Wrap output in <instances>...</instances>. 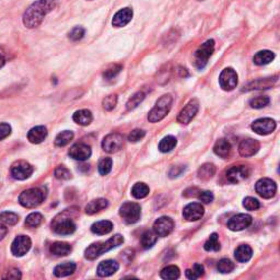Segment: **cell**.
Instances as JSON below:
<instances>
[{
  "label": "cell",
  "instance_id": "6da1fadb",
  "mask_svg": "<svg viewBox=\"0 0 280 280\" xmlns=\"http://www.w3.org/2000/svg\"><path fill=\"white\" fill-rule=\"evenodd\" d=\"M59 0H39L26 9L23 14V23L29 29H34L39 26L45 15L55 9Z\"/></svg>",
  "mask_w": 280,
  "mask_h": 280
},
{
  "label": "cell",
  "instance_id": "7a4b0ae2",
  "mask_svg": "<svg viewBox=\"0 0 280 280\" xmlns=\"http://www.w3.org/2000/svg\"><path fill=\"white\" fill-rule=\"evenodd\" d=\"M124 243V237L120 234H115L114 236L111 237L107 242H98L93 243V244L87 247L86 252H84V256L87 260H96L99 256H101L104 253H107L113 248L121 245Z\"/></svg>",
  "mask_w": 280,
  "mask_h": 280
},
{
  "label": "cell",
  "instance_id": "3957f363",
  "mask_svg": "<svg viewBox=\"0 0 280 280\" xmlns=\"http://www.w3.org/2000/svg\"><path fill=\"white\" fill-rule=\"evenodd\" d=\"M172 103L173 97L171 94H165V96H162L156 102V105L152 108L149 114H148V120H149L150 123H158V121L162 120L170 113L172 109Z\"/></svg>",
  "mask_w": 280,
  "mask_h": 280
},
{
  "label": "cell",
  "instance_id": "277c9868",
  "mask_svg": "<svg viewBox=\"0 0 280 280\" xmlns=\"http://www.w3.org/2000/svg\"><path fill=\"white\" fill-rule=\"evenodd\" d=\"M69 209L56 216L52 221V230L56 234L70 235L76 231V224L69 215Z\"/></svg>",
  "mask_w": 280,
  "mask_h": 280
},
{
  "label": "cell",
  "instance_id": "5b68a950",
  "mask_svg": "<svg viewBox=\"0 0 280 280\" xmlns=\"http://www.w3.org/2000/svg\"><path fill=\"white\" fill-rule=\"evenodd\" d=\"M215 51V41L208 40L206 41L199 49L195 52L194 55V65L197 69H204L206 65L208 64L209 58L213 55Z\"/></svg>",
  "mask_w": 280,
  "mask_h": 280
},
{
  "label": "cell",
  "instance_id": "8992f818",
  "mask_svg": "<svg viewBox=\"0 0 280 280\" xmlns=\"http://www.w3.org/2000/svg\"><path fill=\"white\" fill-rule=\"evenodd\" d=\"M44 200V193L40 188H30L22 192L19 197V203L25 208H35Z\"/></svg>",
  "mask_w": 280,
  "mask_h": 280
},
{
  "label": "cell",
  "instance_id": "52a82bcc",
  "mask_svg": "<svg viewBox=\"0 0 280 280\" xmlns=\"http://www.w3.org/2000/svg\"><path fill=\"white\" fill-rule=\"evenodd\" d=\"M119 215L124 219L126 224H133L140 219L141 216V208L138 204L136 203H125L121 205L119 209Z\"/></svg>",
  "mask_w": 280,
  "mask_h": 280
},
{
  "label": "cell",
  "instance_id": "ba28073f",
  "mask_svg": "<svg viewBox=\"0 0 280 280\" xmlns=\"http://www.w3.org/2000/svg\"><path fill=\"white\" fill-rule=\"evenodd\" d=\"M174 226H175V224H174L173 219L170 218V217L163 216L155 221V224H153V232L158 236L166 237L172 233Z\"/></svg>",
  "mask_w": 280,
  "mask_h": 280
},
{
  "label": "cell",
  "instance_id": "9c48e42d",
  "mask_svg": "<svg viewBox=\"0 0 280 280\" xmlns=\"http://www.w3.org/2000/svg\"><path fill=\"white\" fill-rule=\"evenodd\" d=\"M237 82H239V77L234 69L232 68H225L221 71L219 76V84L224 91H232L236 88Z\"/></svg>",
  "mask_w": 280,
  "mask_h": 280
},
{
  "label": "cell",
  "instance_id": "30bf717a",
  "mask_svg": "<svg viewBox=\"0 0 280 280\" xmlns=\"http://www.w3.org/2000/svg\"><path fill=\"white\" fill-rule=\"evenodd\" d=\"M33 171V167L29 162L23 160L14 162L11 167V175L13 178L18 179V181H24V179L29 178L32 175Z\"/></svg>",
  "mask_w": 280,
  "mask_h": 280
},
{
  "label": "cell",
  "instance_id": "8fae6325",
  "mask_svg": "<svg viewBox=\"0 0 280 280\" xmlns=\"http://www.w3.org/2000/svg\"><path fill=\"white\" fill-rule=\"evenodd\" d=\"M198 110H199L198 101L197 100H192V101H189L186 104V107H185L181 112H179L177 116V121L179 124H183V125L189 124L193 120L195 116H196V114L198 113Z\"/></svg>",
  "mask_w": 280,
  "mask_h": 280
},
{
  "label": "cell",
  "instance_id": "7c38bea8",
  "mask_svg": "<svg viewBox=\"0 0 280 280\" xmlns=\"http://www.w3.org/2000/svg\"><path fill=\"white\" fill-rule=\"evenodd\" d=\"M251 170L246 166H234L226 171V178L232 184H239L250 176Z\"/></svg>",
  "mask_w": 280,
  "mask_h": 280
},
{
  "label": "cell",
  "instance_id": "4fadbf2b",
  "mask_svg": "<svg viewBox=\"0 0 280 280\" xmlns=\"http://www.w3.org/2000/svg\"><path fill=\"white\" fill-rule=\"evenodd\" d=\"M124 146V137L120 134H110L104 137L102 141V148L104 151L114 153L119 151Z\"/></svg>",
  "mask_w": 280,
  "mask_h": 280
},
{
  "label": "cell",
  "instance_id": "5bb4252c",
  "mask_svg": "<svg viewBox=\"0 0 280 280\" xmlns=\"http://www.w3.org/2000/svg\"><path fill=\"white\" fill-rule=\"evenodd\" d=\"M255 189L261 197L269 199L275 196L277 192V185L269 178H262L255 185Z\"/></svg>",
  "mask_w": 280,
  "mask_h": 280
},
{
  "label": "cell",
  "instance_id": "9a60e30c",
  "mask_svg": "<svg viewBox=\"0 0 280 280\" xmlns=\"http://www.w3.org/2000/svg\"><path fill=\"white\" fill-rule=\"evenodd\" d=\"M253 223L252 216L247 214H239L232 217L228 223V228L231 231H242L244 229H247Z\"/></svg>",
  "mask_w": 280,
  "mask_h": 280
},
{
  "label": "cell",
  "instance_id": "2e32d148",
  "mask_svg": "<svg viewBox=\"0 0 280 280\" xmlns=\"http://www.w3.org/2000/svg\"><path fill=\"white\" fill-rule=\"evenodd\" d=\"M31 245H32V242H31L29 236L19 235L15 237L11 245L12 254L18 257L23 256L30 251Z\"/></svg>",
  "mask_w": 280,
  "mask_h": 280
},
{
  "label": "cell",
  "instance_id": "e0dca14e",
  "mask_svg": "<svg viewBox=\"0 0 280 280\" xmlns=\"http://www.w3.org/2000/svg\"><path fill=\"white\" fill-rule=\"evenodd\" d=\"M252 129L258 135L266 136L276 129V121L272 118H260L252 124Z\"/></svg>",
  "mask_w": 280,
  "mask_h": 280
},
{
  "label": "cell",
  "instance_id": "ac0fdd59",
  "mask_svg": "<svg viewBox=\"0 0 280 280\" xmlns=\"http://www.w3.org/2000/svg\"><path fill=\"white\" fill-rule=\"evenodd\" d=\"M204 207L202 204L198 203H192L188 204L186 207L183 210L184 218L187 221H197L204 216Z\"/></svg>",
  "mask_w": 280,
  "mask_h": 280
},
{
  "label": "cell",
  "instance_id": "d6986e66",
  "mask_svg": "<svg viewBox=\"0 0 280 280\" xmlns=\"http://www.w3.org/2000/svg\"><path fill=\"white\" fill-rule=\"evenodd\" d=\"M260 150V142L255 139H243L239 145V152L242 157H252Z\"/></svg>",
  "mask_w": 280,
  "mask_h": 280
},
{
  "label": "cell",
  "instance_id": "ffe728a7",
  "mask_svg": "<svg viewBox=\"0 0 280 280\" xmlns=\"http://www.w3.org/2000/svg\"><path fill=\"white\" fill-rule=\"evenodd\" d=\"M91 148L86 144H76L69 150V156L75 160L84 161L91 157Z\"/></svg>",
  "mask_w": 280,
  "mask_h": 280
},
{
  "label": "cell",
  "instance_id": "44dd1931",
  "mask_svg": "<svg viewBox=\"0 0 280 280\" xmlns=\"http://www.w3.org/2000/svg\"><path fill=\"white\" fill-rule=\"evenodd\" d=\"M134 12L130 8H124L119 10V11L114 15L112 20V24L115 28H123V26L127 25L131 19H133Z\"/></svg>",
  "mask_w": 280,
  "mask_h": 280
},
{
  "label": "cell",
  "instance_id": "7402d4cb",
  "mask_svg": "<svg viewBox=\"0 0 280 280\" xmlns=\"http://www.w3.org/2000/svg\"><path fill=\"white\" fill-rule=\"evenodd\" d=\"M278 80V76H275L272 78H264V79H257L255 81H252L243 89V91H252V90H262V89H268L273 87L275 83Z\"/></svg>",
  "mask_w": 280,
  "mask_h": 280
},
{
  "label": "cell",
  "instance_id": "603a6c76",
  "mask_svg": "<svg viewBox=\"0 0 280 280\" xmlns=\"http://www.w3.org/2000/svg\"><path fill=\"white\" fill-rule=\"evenodd\" d=\"M119 264L117 262L113 260H108L99 264L97 273L100 277H108L117 272Z\"/></svg>",
  "mask_w": 280,
  "mask_h": 280
},
{
  "label": "cell",
  "instance_id": "cb8c5ba5",
  "mask_svg": "<svg viewBox=\"0 0 280 280\" xmlns=\"http://www.w3.org/2000/svg\"><path fill=\"white\" fill-rule=\"evenodd\" d=\"M214 151L218 157L223 158V159H226L229 158L232 151V146L229 142V140L226 139H219L215 144Z\"/></svg>",
  "mask_w": 280,
  "mask_h": 280
},
{
  "label": "cell",
  "instance_id": "d4e9b609",
  "mask_svg": "<svg viewBox=\"0 0 280 280\" xmlns=\"http://www.w3.org/2000/svg\"><path fill=\"white\" fill-rule=\"evenodd\" d=\"M47 136V129L44 126H36L28 133V139L31 144H41Z\"/></svg>",
  "mask_w": 280,
  "mask_h": 280
},
{
  "label": "cell",
  "instance_id": "484cf974",
  "mask_svg": "<svg viewBox=\"0 0 280 280\" xmlns=\"http://www.w3.org/2000/svg\"><path fill=\"white\" fill-rule=\"evenodd\" d=\"M72 119L75 120V123H77L78 125L80 126H88L92 123L93 116L91 111H89L87 109L83 110H79L77 112L73 114Z\"/></svg>",
  "mask_w": 280,
  "mask_h": 280
},
{
  "label": "cell",
  "instance_id": "4316f807",
  "mask_svg": "<svg viewBox=\"0 0 280 280\" xmlns=\"http://www.w3.org/2000/svg\"><path fill=\"white\" fill-rule=\"evenodd\" d=\"M77 265L73 262H66L59 264L54 268V275L56 277H66L73 274L76 271Z\"/></svg>",
  "mask_w": 280,
  "mask_h": 280
},
{
  "label": "cell",
  "instance_id": "83f0119b",
  "mask_svg": "<svg viewBox=\"0 0 280 280\" xmlns=\"http://www.w3.org/2000/svg\"><path fill=\"white\" fill-rule=\"evenodd\" d=\"M275 58V54L272 51H260L258 53H256L254 58H253V61L254 64L257 66H265L271 64V62L274 60Z\"/></svg>",
  "mask_w": 280,
  "mask_h": 280
},
{
  "label": "cell",
  "instance_id": "f1b7e54d",
  "mask_svg": "<svg viewBox=\"0 0 280 280\" xmlns=\"http://www.w3.org/2000/svg\"><path fill=\"white\" fill-rule=\"evenodd\" d=\"M108 205H109V202L107 199H104V198L94 199L86 206V214L88 215L98 214L100 213V211H102L103 209L107 208Z\"/></svg>",
  "mask_w": 280,
  "mask_h": 280
},
{
  "label": "cell",
  "instance_id": "f546056e",
  "mask_svg": "<svg viewBox=\"0 0 280 280\" xmlns=\"http://www.w3.org/2000/svg\"><path fill=\"white\" fill-rule=\"evenodd\" d=\"M72 247L70 244H68L66 242H55L53 243L50 247V251L52 254L56 256H66L70 254Z\"/></svg>",
  "mask_w": 280,
  "mask_h": 280
},
{
  "label": "cell",
  "instance_id": "4dcf8cb0",
  "mask_svg": "<svg viewBox=\"0 0 280 280\" xmlns=\"http://www.w3.org/2000/svg\"><path fill=\"white\" fill-rule=\"evenodd\" d=\"M112 230H113V224L109 220L98 221V223L93 224L91 226V231L94 234H98V235L109 234Z\"/></svg>",
  "mask_w": 280,
  "mask_h": 280
},
{
  "label": "cell",
  "instance_id": "1f68e13d",
  "mask_svg": "<svg viewBox=\"0 0 280 280\" xmlns=\"http://www.w3.org/2000/svg\"><path fill=\"white\" fill-rule=\"evenodd\" d=\"M253 251L251 246L248 245H240L234 252L235 260L240 263H246L252 258Z\"/></svg>",
  "mask_w": 280,
  "mask_h": 280
},
{
  "label": "cell",
  "instance_id": "d6a6232c",
  "mask_svg": "<svg viewBox=\"0 0 280 280\" xmlns=\"http://www.w3.org/2000/svg\"><path fill=\"white\" fill-rule=\"evenodd\" d=\"M216 173V167L213 163H205L198 170V177L202 181H208V179L213 178Z\"/></svg>",
  "mask_w": 280,
  "mask_h": 280
},
{
  "label": "cell",
  "instance_id": "836d02e7",
  "mask_svg": "<svg viewBox=\"0 0 280 280\" xmlns=\"http://www.w3.org/2000/svg\"><path fill=\"white\" fill-rule=\"evenodd\" d=\"M181 275V272H179V268L175 265H170L167 266L162 269L160 272V276L162 279L166 280H174L177 279Z\"/></svg>",
  "mask_w": 280,
  "mask_h": 280
},
{
  "label": "cell",
  "instance_id": "e575fe53",
  "mask_svg": "<svg viewBox=\"0 0 280 280\" xmlns=\"http://www.w3.org/2000/svg\"><path fill=\"white\" fill-rule=\"evenodd\" d=\"M157 240H158V235L155 233V232L146 231L145 233L141 235L140 243L145 250H148V248H151L153 245L156 244Z\"/></svg>",
  "mask_w": 280,
  "mask_h": 280
},
{
  "label": "cell",
  "instance_id": "d590c367",
  "mask_svg": "<svg viewBox=\"0 0 280 280\" xmlns=\"http://www.w3.org/2000/svg\"><path fill=\"white\" fill-rule=\"evenodd\" d=\"M177 144V140L174 136H167L163 138L159 144V150L161 152H170Z\"/></svg>",
  "mask_w": 280,
  "mask_h": 280
},
{
  "label": "cell",
  "instance_id": "8d00e7d4",
  "mask_svg": "<svg viewBox=\"0 0 280 280\" xmlns=\"http://www.w3.org/2000/svg\"><path fill=\"white\" fill-rule=\"evenodd\" d=\"M73 138V133L70 130H64L60 134H58L55 138V145L57 147L67 146Z\"/></svg>",
  "mask_w": 280,
  "mask_h": 280
},
{
  "label": "cell",
  "instance_id": "74e56055",
  "mask_svg": "<svg viewBox=\"0 0 280 280\" xmlns=\"http://www.w3.org/2000/svg\"><path fill=\"white\" fill-rule=\"evenodd\" d=\"M148 194H149V187L145 183H137L131 189V195L137 199L145 198Z\"/></svg>",
  "mask_w": 280,
  "mask_h": 280
},
{
  "label": "cell",
  "instance_id": "f35d334b",
  "mask_svg": "<svg viewBox=\"0 0 280 280\" xmlns=\"http://www.w3.org/2000/svg\"><path fill=\"white\" fill-rule=\"evenodd\" d=\"M42 223H43V216L40 213L30 214L25 219V225L28 226V228H38Z\"/></svg>",
  "mask_w": 280,
  "mask_h": 280
},
{
  "label": "cell",
  "instance_id": "ab89813d",
  "mask_svg": "<svg viewBox=\"0 0 280 280\" xmlns=\"http://www.w3.org/2000/svg\"><path fill=\"white\" fill-rule=\"evenodd\" d=\"M204 271H205V269H204V266L202 265V264L196 263L193 266V268L186 269V272H185V275H186V277L188 279L195 280V279H198L199 277L203 276Z\"/></svg>",
  "mask_w": 280,
  "mask_h": 280
},
{
  "label": "cell",
  "instance_id": "60d3db41",
  "mask_svg": "<svg viewBox=\"0 0 280 280\" xmlns=\"http://www.w3.org/2000/svg\"><path fill=\"white\" fill-rule=\"evenodd\" d=\"M0 220L7 225H15L19 223V216L12 211H3L0 214Z\"/></svg>",
  "mask_w": 280,
  "mask_h": 280
},
{
  "label": "cell",
  "instance_id": "b9f144b4",
  "mask_svg": "<svg viewBox=\"0 0 280 280\" xmlns=\"http://www.w3.org/2000/svg\"><path fill=\"white\" fill-rule=\"evenodd\" d=\"M205 250L208 252H218L220 250V243H219V239H218V234L217 233H213L210 235L209 239L207 240V242L205 243Z\"/></svg>",
  "mask_w": 280,
  "mask_h": 280
},
{
  "label": "cell",
  "instance_id": "7bdbcfd3",
  "mask_svg": "<svg viewBox=\"0 0 280 280\" xmlns=\"http://www.w3.org/2000/svg\"><path fill=\"white\" fill-rule=\"evenodd\" d=\"M235 268L234 263L228 260V258H223V260H220L217 264V269H218V272L223 273V274H229L231 272H233Z\"/></svg>",
  "mask_w": 280,
  "mask_h": 280
},
{
  "label": "cell",
  "instance_id": "ee69618b",
  "mask_svg": "<svg viewBox=\"0 0 280 280\" xmlns=\"http://www.w3.org/2000/svg\"><path fill=\"white\" fill-rule=\"evenodd\" d=\"M144 99H145V93H144V92H141V91L137 92V93H135L134 96L128 100L127 104H126V108H127L128 111L134 110V109H136L137 107H138V105H139L142 101H144Z\"/></svg>",
  "mask_w": 280,
  "mask_h": 280
},
{
  "label": "cell",
  "instance_id": "f6af8a7d",
  "mask_svg": "<svg viewBox=\"0 0 280 280\" xmlns=\"http://www.w3.org/2000/svg\"><path fill=\"white\" fill-rule=\"evenodd\" d=\"M113 160L111 158H103V159L99 162V173L101 175H108V174L112 170Z\"/></svg>",
  "mask_w": 280,
  "mask_h": 280
},
{
  "label": "cell",
  "instance_id": "bcb514c9",
  "mask_svg": "<svg viewBox=\"0 0 280 280\" xmlns=\"http://www.w3.org/2000/svg\"><path fill=\"white\" fill-rule=\"evenodd\" d=\"M271 102V100H269L268 97H256V98H253L251 101H250V105L251 108L253 109H263L267 107V105Z\"/></svg>",
  "mask_w": 280,
  "mask_h": 280
},
{
  "label": "cell",
  "instance_id": "7dc6e473",
  "mask_svg": "<svg viewBox=\"0 0 280 280\" xmlns=\"http://www.w3.org/2000/svg\"><path fill=\"white\" fill-rule=\"evenodd\" d=\"M118 101V98H117V94H110V96L105 97L102 101V105L104 110L107 111H112L115 107L116 104H117Z\"/></svg>",
  "mask_w": 280,
  "mask_h": 280
},
{
  "label": "cell",
  "instance_id": "c3c4849f",
  "mask_svg": "<svg viewBox=\"0 0 280 280\" xmlns=\"http://www.w3.org/2000/svg\"><path fill=\"white\" fill-rule=\"evenodd\" d=\"M54 175L58 179H70L71 173L65 166H59L55 168Z\"/></svg>",
  "mask_w": 280,
  "mask_h": 280
},
{
  "label": "cell",
  "instance_id": "681fc988",
  "mask_svg": "<svg viewBox=\"0 0 280 280\" xmlns=\"http://www.w3.org/2000/svg\"><path fill=\"white\" fill-rule=\"evenodd\" d=\"M243 206H244L245 209H247V210L254 211V210H257L258 208L261 207V204L256 198L246 197L244 200H243Z\"/></svg>",
  "mask_w": 280,
  "mask_h": 280
},
{
  "label": "cell",
  "instance_id": "f907efd6",
  "mask_svg": "<svg viewBox=\"0 0 280 280\" xmlns=\"http://www.w3.org/2000/svg\"><path fill=\"white\" fill-rule=\"evenodd\" d=\"M121 69H123L121 65H114L103 72V77L105 79H108V80H110V79H113L114 77L117 76L118 73L121 71Z\"/></svg>",
  "mask_w": 280,
  "mask_h": 280
},
{
  "label": "cell",
  "instance_id": "816d5d0a",
  "mask_svg": "<svg viewBox=\"0 0 280 280\" xmlns=\"http://www.w3.org/2000/svg\"><path fill=\"white\" fill-rule=\"evenodd\" d=\"M84 31L83 28H81V26H76V28H73L71 31H70V33H69V39L71 41H79V40H81L83 38V35H84Z\"/></svg>",
  "mask_w": 280,
  "mask_h": 280
},
{
  "label": "cell",
  "instance_id": "f5cc1de1",
  "mask_svg": "<svg viewBox=\"0 0 280 280\" xmlns=\"http://www.w3.org/2000/svg\"><path fill=\"white\" fill-rule=\"evenodd\" d=\"M146 136V131L141 130V129H135L131 131L128 136V140L130 142H138L139 140H141L144 137Z\"/></svg>",
  "mask_w": 280,
  "mask_h": 280
},
{
  "label": "cell",
  "instance_id": "db71d44e",
  "mask_svg": "<svg viewBox=\"0 0 280 280\" xmlns=\"http://www.w3.org/2000/svg\"><path fill=\"white\" fill-rule=\"evenodd\" d=\"M21 277H22V275L18 268H10L2 276L3 279H20Z\"/></svg>",
  "mask_w": 280,
  "mask_h": 280
},
{
  "label": "cell",
  "instance_id": "11a10c76",
  "mask_svg": "<svg viewBox=\"0 0 280 280\" xmlns=\"http://www.w3.org/2000/svg\"><path fill=\"white\" fill-rule=\"evenodd\" d=\"M11 134V126L6 123L0 124V141L6 139Z\"/></svg>",
  "mask_w": 280,
  "mask_h": 280
},
{
  "label": "cell",
  "instance_id": "9f6ffc18",
  "mask_svg": "<svg viewBox=\"0 0 280 280\" xmlns=\"http://www.w3.org/2000/svg\"><path fill=\"white\" fill-rule=\"evenodd\" d=\"M198 198L199 200H202L205 204H209L214 200V194L209 191H204L198 193Z\"/></svg>",
  "mask_w": 280,
  "mask_h": 280
},
{
  "label": "cell",
  "instance_id": "6f0895ef",
  "mask_svg": "<svg viewBox=\"0 0 280 280\" xmlns=\"http://www.w3.org/2000/svg\"><path fill=\"white\" fill-rule=\"evenodd\" d=\"M185 170V168L183 166H178V167H173L172 170L170 171V177H177L182 174V172Z\"/></svg>",
  "mask_w": 280,
  "mask_h": 280
},
{
  "label": "cell",
  "instance_id": "680465c9",
  "mask_svg": "<svg viewBox=\"0 0 280 280\" xmlns=\"http://www.w3.org/2000/svg\"><path fill=\"white\" fill-rule=\"evenodd\" d=\"M7 61V57H6V53L3 52L2 49H0V69L6 65Z\"/></svg>",
  "mask_w": 280,
  "mask_h": 280
},
{
  "label": "cell",
  "instance_id": "91938a15",
  "mask_svg": "<svg viewBox=\"0 0 280 280\" xmlns=\"http://www.w3.org/2000/svg\"><path fill=\"white\" fill-rule=\"evenodd\" d=\"M8 233V229L3 224H0V240L4 239V236Z\"/></svg>",
  "mask_w": 280,
  "mask_h": 280
}]
</instances>
